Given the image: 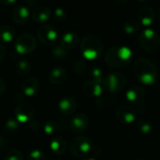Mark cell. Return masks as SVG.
I'll return each mask as SVG.
<instances>
[{
  "label": "cell",
  "instance_id": "cell-1",
  "mask_svg": "<svg viewBox=\"0 0 160 160\" xmlns=\"http://www.w3.org/2000/svg\"><path fill=\"white\" fill-rule=\"evenodd\" d=\"M104 60L107 66L112 68H123L130 64L132 51L128 46L113 45L106 51Z\"/></svg>",
  "mask_w": 160,
  "mask_h": 160
},
{
  "label": "cell",
  "instance_id": "cell-2",
  "mask_svg": "<svg viewBox=\"0 0 160 160\" xmlns=\"http://www.w3.org/2000/svg\"><path fill=\"white\" fill-rule=\"evenodd\" d=\"M134 73L137 80L142 84L151 85L158 78V68L148 58L139 57L134 62Z\"/></svg>",
  "mask_w": 160,
  "mask_h": 160
},
{
  "label": "cell",
  "instance_id": "cell-3",
  "mask_svg": "<svg viewBox=\"0 0 160 160\" xmlns=\"http://www.w3.org/2000/svg\"><path fill=\"white\" fill-rule=\"evenodd\" d=\"M80 50L84 60H95L103 52V43L94 35L85 36L80 44Z\"/></svg>",
  "mask_w": 160,
  "mask_h": 160
},
{
  "label": "cell",
  "instance_id": "cell-4",
  "mask_svg": "<svg viewBox=\"0 0 160 160\" xmlns=\"http://www.w3.org/2000/svg\"><path fill=\"white\" fill-rule=\"evenodd\" d=\"M138 41L140 47L147 52H154L158 51L160 46V38L158 34L151 28L142 30L140 32Z\"/></svg>",
  "mask_w": 160,
  "mask_h": 160
},
{
  "label": "cell",
  "instance_id": "cell-5",
  "mask_svg": "<svg viewBox=\"0 0 160 160\" xmlns=\"http://www.w3.org/2000/svg\"><path fill=\"white\" fill-rule=\"evenodd\" d=\"M68 149L75 158H86L93 149V143L91 139L86 136H77L70 142Z\"/></svg>",
  "mask_w": 160,
  "mask_h": 160
},
{
  "label": "cell",
  "instance_id": "cell-6",
  "mask_svg": "<svg viewBox=\"0 0 160 160\" xmlns=\"http://www.w3.org/2000/svg\"><path fill=\"white\" fill-rule=\"evenodd\" d=\"M127 84V78L126 76L119 72H112L104 77L102 86L103 89L110 93H117L122 91Z\"/></svg>",
  "mask_w": 160,
  "mask_h": 160
},
{
  "label": "cell",
  "instance_id": "cell-7",
  "mask_svg": "<svg viewBox=\"0 0 160 160\" xmlns=\"http://www.w3.org/2000/svg\"><path fill=\"white\" fill-rule=\"evenodd\" d=\"M37 47V38L29 33L20 35L14 42V49L19 54H30Z\"/></svg>",
  "mask_w": 160,
  "mask_h": 160
},
{
  "label": "cell",
  "instance_id": "cell-8",
  "mask_svg": "<svg viewBox=\"0 0 160 160\" xmlns=\"http://www.w3.org/2000/svg\"><path fill=\"white\" fill-rule=\"evenodd\" d=\"M38 39L41 44L45 46H54L55 43L59 39V32L58 30L51 24L41 25L37 32Z\"/></svg>",
  "mask_w": 160,
  "mask_h": 160
},
{
  "label": "cell",
  "instance_id": "cell-9",
  "mask_svg": "<svg viewBox=\"0 0 160 160\" xmlns=\"http://www.w3.org/2000/svg\"><path fill=\"white\" fill-rule=\"evenodd\" d=\"M34 112H35V110L31 104L22 102L16 107L15 112H14V118L20 124H26L32 120L34 116Z\"/></svg>",
  "mask_w": 160,
  "mask_h": 160
},
{
  "label": "cell",
  "instance_id": "cell-10",
  "mask_svg": "<svg viewBox=\"0 0 160 160\" xmlns=\"http://www.w3.org/2000/svg\"><path fill=\"white\" fill-rule=\"evenodd\" d=\"M90 120L89 117L84 113L75 114L69 121V128L72 132L81 134L89 128Z\"/></svg>",
  "mask_w": 160,
  "mask_h": 160
},
{
  "label": "cell",
  "instance_id": "cell-11",
  "mask_svg": "<svg viewBox=\"0 0 160 160\" xmlns=\"http://www.w3.org/2000/svg\"><path fill=\"white\" fill-rule=\"evenodd\" d=\"M115 117L119 123L128 125L135 122V120L137 119V112L130 106L123 105L116 110Z\"/></svg>",
  "mask_w": 160,
  "mask_h": 160
},
{
  "label": "cell",
  "instance_id": "cell-12",
  "mask_svg": "<svg viewBox=\"0 0 160 160\" xmlns=\"http://www.w3.org/2000/svg\"><path fill=\"white\" fill-rule=\"evenodd\" d=\"M126 98L130 104L139 106L144 101L146 98V92L142 87L134 85L127 91Z\"/></svg>",
  "mask_w": 160,
  "mask_h": 160
},
{
  "label": "cell",
  "instance_id": "cell-13",
  "mask_svg": "<svg viewBox=\"0 0 160 160\" xmlns=\"http://www.w3.org/2000/svg\"><path fill=\"white\" fill-rule=\"evenodd\" d=\"M30 9L25 5H19L12 8L11 19L17 24H24L30 18Z\"/></svg>",
  "mask_w": 160,
  "mask_h": 160
},
{
  "label": "cell",
  "instance_id": "cell-14",
  "mask_svg": "<svg viewBox=\"0 0 160 160\" xmlns=\"http://www.w3.org/2000/svg\"><path fill=\"white\" fill-rule=\"evenodd\" d=\"M39 90V81L34 76H27L22 82V91L25 97L31 98L38 94Z\"/></svg>",
  "mask_w": 160,
  "mask_h": 160
},
{
  "label": "cell",
  "instance_id": "cell-15",
  "mask_svg": "<svg viewBox=\"0 0 160 160\" xmlns=\"http://www.w3.org/2000/svg\"><path fill=\"white\" fill-rule=\"evenodd\" d=\"M82 92L85 96L89 98H98L101 97L103 92V86L101 83L89 80L85 82L82 85Z\"/></svg>",
  "mask_w": 160,
  "mask_h": 160
},
{
  "label": "cell",
  "instance_id": "cell-16",
  "mask_svg": "<svg viewBox=\"0 0 160 160\" xmlns=\"http://www.w3.org/2000/svg\"><path fill=\"white\" fill-rule=\"evenodd\" d=\"M58 110L64 115H71L77 110V101L71 97H64L58 102Z\"/></svg>",
  "mask_w": 160,
  "mask_h": 160
},
{
  "label": "cell",
  "instance_id": "cell-17",
  "mask_svg": "<svg viewBox=\"0 0 160 160\" xmlns=\"http://www.w3.org/2000/svg\"><path fill=\"white\" fill-rule=\"evenodd\" d=\"M32 19L38 23H45L52 18V10L46 6H38L36 7L32 13Z\"/></svg>",
  "mask_w": 160,
  "mask_h": 160
},
{
  "label": "cell",
  "instance_id": "cell-18",
  "mask_svg": "<svg viewBox=\"0 0 160 160\" xmlns=\"http://www.w3.org/2000/svg\"><path fill=\"white\" fill-rule=\"evenodd\" d=\"M156 18L155 10L151 7H142L138 11V19L144 26H150L154 23Z\"/></svg>",
  "mask_w": 160,
  "mask_h": 160
},
{
  "label": "cell",
  "instance_id": "cell-19",
  "mask_svg": "<svg viewBox=\"0 0 160 160\" xmlns=\"http://www.w3.org/2000/svg\"><path fill=\"white\" fill-rule=\"evenodd\" d=\"M79 41H80L79 35L76 32L68 31L63 35V37L60 39L59 45L68 51V50H71L75 48L79 44Z\"/></svg>",
  "mask_w": 160,
  "mask_h": 160
},
{
  "label": "cell",
  "instance_id": "cell-20",
  "mask_svg": "<svg viewBox=\"0 0 160 160\" xmlns=\"http://www.w3.org/2000/svg\"><path fill=\"white\" fill-rule=\"evenodd\" d=\"M68 77L67 71L62 67H54L52 68L48 75L49 82L52 84H61L63 83Z\"/></svg>",
  "mask_w": 160,
  "mask_h": 160
},
{
  "label": "cell",
  "instance_id": "cell-21",
  "mask_svg": "<svg viewBox=\"0 0 160 160\" xmlns=\"http://www.w3.org/2000/svg\"><path fill=\"white\" fill-rule=\"evenodd\" d=\"M68 148V143L65 139L60 136H55L50 142V149L55 156L63 155Z\"/></svg>",
  "mask_w": 160,
  "mask_h": 160
},
{
  "label": "cell",
  "instance_id": "cell-22",
  "mask_svg": "<svg viewBox=\"0 0 160 160\" xmlns=\"http://www.w3.org/2000/svg\"><path fill=\"white\" fill-rule=\"evenodd\" d=\"M15 29L8 24L0 25V41L4 43H9L15 39Z\"/></svg>",
  "mask_w": 160,
  "mask_h": 160
},
{
  "label": "cell",
  "instance_id": "cell-23",
  "mask_svg": "<svg viewBox=\"0 0 160 160\" xmlns=\"http://www.w3.org/2000/svg\"><path fill=\"white\" fill-rule=\"evenodd\" d=\"M31 63L25 58H21L16 62L15 70L20 76H27L31 72Z\"/></svg>",
  "mask_w": 160,
  "mask_h": 160
},
{
  "label": "cell",
  "instance_id": "cell-24",
  "mask_svg": "<svg viewBox=\"0 0 160 160\" xmlns=\"http://www.w3.org/2000/svg\"><path fill=\"white\" fill-rule=\"evenodd\" d=\"M62 128V125L59 121H56V120H48L45 124H44V127H43V131L49 135V136H52V135H54L55 133H57Z\"/></svg>",
  "mask_w": 160,
  "mask_h": 160
},
{
  "label": "cell",
  "instance_id": "cell-25",
  "mask_svg": "<svg viewBox=\"0 0 160 160\" xmlns=\"http://www.w3.org/2000/svg\"><path fill=\"white\" fill-rule=\"evenodd\" d=\"M136 127H137V129L141 133L145 134V135L151 133L152 130H153V124L147 118H141V119L137 120Z\"/></svg>",
  "mask_w": 160,
  "mask_h": 160
},
{
  "label": "cell",
  "instance_id": "cell-26",
  "mask_svg": "<svg viewBox=\"0 0 160 160\" xmlns=\"http://www.w3.org/2000/svg\"><path fill=\"white\" fill-rule=\"evenodd\" d=\"M140 28H141V25H140L139 22H137L135 20H128L123 24L124 32L127 34H129V35L139 32Z\"/></svg>",
  "mask_w": 160,
  "mask_h": 160
},
{
  "label": "cell",
  "instance_id": "cell-27",
  "mask_svg": "<svg viewBox=\"0 0 160 160\" xmlns=\"http://www.w3.org/2000/svg\"><path fill=\"white\" fill-rule=\"evenodd\" d=\"M90 76H91L92 81L97 82L101 83V84H102L104 77H105L103 70L99 67H93L90 70Z\"/></svg>",
  "mask_w": 160,
  "mask_h": 160
},
{
  "label": "cell",
  "instance_id": "cell-28",
  "mask_svg": "<svg viewBox=\"0 0 160 160\" xmlns=\"http://www.w3.org/2000/svg\"><path fill=\"white\" fill-rule=\"evenodd\" d=\"M20 125L21 124L14 117L13 118H8L5 123V128L8 133L14 134L20 129Z\"/></svg>",
  "mask_w": 160,
  "mask_h": 160
},
{
  "label": "cell",
  "instance_id": "cell-29",
  "mask_svg": "<svg viewBox=\"0 0 160 160\" xmlns=\"http://www.w3.org/2000/svg\"><path fill=\"white\" fill-rule=\"evenodd\" d=\"M86 68H87V65H86V62L83 58H80V59H77L74 64H73V67H72V69H73V72L77 75H82L85 72L86 70Z\"/></svg>",
  "mask_w": 160,
  "mask_h": 160
},
{
  "label": "cell",
  "instance_id": "cell-30",
  "mask_svg": "<svg viewBox=\"0 0 160 160\" xmlns=\"http://www.w3.org/2000/svg\"><path fill=\"white\" fill-rule=\"evenodd\" d=\"M4 160H24L22 153L19 150H9L4 156Z\"/></svg>",
  "mask_w": 160,
  "mask_h": 160
},
{
  "label": "cell",
  "instance_id": "cell-31",
  "mask_svg": "<svg viewBox=\"0 0 160 160\" xmlns=\"http://www.w3.org/2000/svg\"><path fill=\"white\" fill-rule=\"evenodd\" d=\"M27 160H46V155L40 149H34L28 154Z\"/></svg>",
  "mask_w": 160,
  "mask_h": 160
},
{
  "label": "cell",
  "instance_id": "cell-32",
  "mask_svg": "<svg viewBox=\"0 0 160 160\" xmlns=\"http://www.w3.org/2000/svg\"><path fill=\"white\" fill-rule=\"evenodd\" d=\"M52 15L53 16V18L56 20V21H59V22H63L67 19L68 17V13L66 11V9H64L63 8H56L52 10Z\"/></svg>",
  "mask_w": 160,
  "mask_h": 160
},
{
  "label": "cell",
  "instance_id": "cell-33",
  "mask_svg": "<svg viewBox=\"0 0 160 160\" xmlns=\"http://www.w3.org/2000/svg\"><path fill=\"white\" fill-rule=\"evenodd\" d=\"M52 54L56 58L63 59L68 55V51L62 48L60 45H54L52 49Z\"/></svg>",
  "mask_w": 160,
  "mask_h": 160
},
{
  "label": "cell",
  "instance_id": "cell-34",
  "mask_svg": "<svg viewBox=\"0 0 160 160\" xmlns=\"http://www.w3.org/2000/svg\"><path fill=\"white\" fill-rule=\"evenodd\" d=\"M28 127H29V128L31 129V130H33V131H37V130H38L39 129V128H40V125H39V123L37 121V120H31L29 123H28Z\"/></svg>",
  "mask_w": 160,
  "mask_h": 160
},
{
  "label": "cell",
  "instance_id": "cell-35",
  "mask_svg": "<svg viewBox=\"0 0 160 160\" xmlns=\"http://www.w3.org/2000/svg\"><path fill=\"white\" fill-rule=\"evenodd\" d=\"M6 87H7V84H6V82L2 79V78H0V96L5 92V90H6Z\"/></svg>",
  "mask_w": 160,
  "mask_h": 160
},
{
  "label": "cell",
  "instance_id": "cell-36",
  "mask_svg": "<svg viewBox=\"0 0 160 160\" xmlns=\"http://www.w3.org/2000/svg\"><path fill=\"white\" fill-rule=\"evenodd\" d=\"M5 55H6V49H5V47L0 43V61L5 57Z\"/></svg>",
  "mask_w": 160,
  "mask_h": 160
},
{
  "label": "cell",
  "instance_id": "cell-37",
  "mask_svg": "<svg viewBox=\"0 0 160 160\" xmlns=\"http://www.w3.org/2000/svg\"><path fill=\"white\" fill-rule=\"evenodd\" d=\"M16 3V1L15 0H10V1H0V4H2V5H5V6H12V5H14Z\"/></svg>",
  "mask_w": 160,
  "mask_h": 160
},
{
  "label": "cell",
  "instance_id": "cell-38",
  "mask_svg": "<svg viewBox=\"0 0 160 160\" xmlns=\"http://www.w3.org/2000/svg\"><path fill=\"white\" fill-rule=\"evenodd\" d=\"M6 146V140L3 136H0V151L3 150Z\"/></svg>",
  "mask_w": 160,
  "mask_h": 160
},
{
  "label": "cell",
  "instance_id": "cell-39",
  "mask_svg": "<svg viewBox=\"0 0 160 160\" xmlns=\"http://www.w3.org/2000/svg\"><path fill=\"white\" fill-rule=\"evenodd\" d=\"M82 160H97L95 158H92V157H86V158H84Z\"/></svg>",
  "mask_w": 160,
  "mask_h": 160
},
{
  "label": "cell",
  "instance_id": "cell-40",
  "mask_svg": "<svg viewBox=\"0 0 160 160\" xmlns=\"http://www.w3.org/2000/svg\"><path fill=\"white\" fill-rule=\"evenodd\" d=\"M158 21L160 22V8H158Z\"/></svg>",
  "mask_w": 160,
  "mask_h": 160
},
{
  "label": "cell",
  "instance_id": "cell-41",
  "mask_svg": "<svg viewBox=\"0 0 160 160\" xmlns=\"http://www.w3.org/2000/svg\"><path fill=\"white\" fill-rule=\"evenodd\" d=\"M133 160H142V158H135V159H133Z\"/></svg>",
  "mask_w": 160,
  "mask_h": 160
},
{
  "label": "cell",
  "instance_id": "cell-42",
  "mask_svg": "<svg viewBox=\"0 0 160 160\" xmlns=\"http://www.w3.org/2000/svg\"><path fill=\"white\" fill-rule=\"evenodd\" d=\"M159 89H160V86H159Z\"/></svg>",
  "mask_w": 160,
  "mask_h": 160
}]
</instances>
